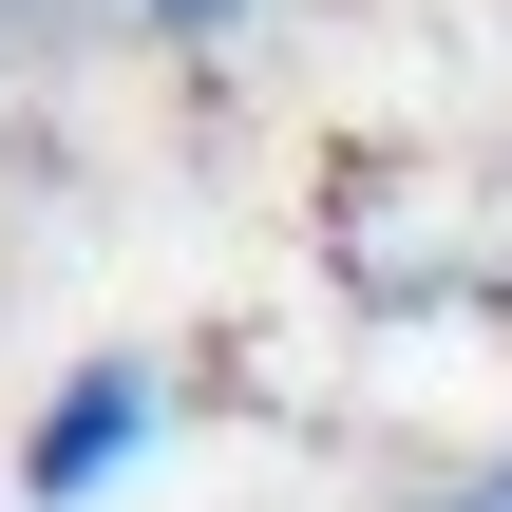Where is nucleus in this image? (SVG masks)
Instances as JSON below:
<instances>
[{
  "label": "nucleus",
  "instance_id": "obj_1",
  "mask_svg": "<svg viewBox=\"0 0 512 512\" xmlns=\"http://www.w3.org/2000/svg\"><path fill=\"white\" fill-rule=\"evenodd\" d=\"M152 437H171V380H152V361H76V380L38 399V437H19V494L38 512H95Z\"/></svg>",
  "mask_w": 512,
  "mask_h": 512
},
{
  "label": "nucleus",
  "instance_id": "obj_2",
  "mask_svg": "<svg viewBox=\"0 0 512 512\" xmlns=\"http://www.w3.org/2000/svg\"><path fill=\"white\" fill-rule=\"evenodd\" d=\"M133 19H152V38H228L247 0H133Z\"/></svg>",
  "mask_w": 512,
  "mask_h": 512
},
{
  "label": "nucleus",
  "instance_id": "obj_3",
  "mask_svg": "<svg viewBox=\"0 0 512 512\" xmlns=\"http://www.w3.org/2000/svg\"><path fill=\"white\" fill-rule=\"evenodd\" d=\"M456 512H512V456H494V475H475V494H456Z\"/></svg>",
  "mask_w": 512,
  "mask_h": 512
}]
</instances>
